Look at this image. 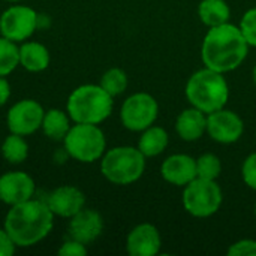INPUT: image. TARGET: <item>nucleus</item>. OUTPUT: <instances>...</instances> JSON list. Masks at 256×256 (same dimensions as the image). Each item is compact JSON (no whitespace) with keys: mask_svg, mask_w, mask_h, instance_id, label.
Returning <instances> with one entry per match:
<instances>
[{"mask_svg":"<svg viewBox=\"0 0 256 256\" xmlns=\"http://www.w3.org/2000/svg\"><path fill=\"white\" fill-rule=\"evenodd\" d=\"M34 180L24 171H8L0 176V201L9 207L34 198Z\"/></svg>","mask_w":256,"mask_h":256,"instance_id":"nucleus-12","label":"nucleus"},{"mask_svg":"<svg viewBox=\"0 0 256 256\" xmlns=\"http://www.w3.org/2000/svg\"><path fill=\"white\" fill-rule=\"evenodd\" d=\"M99 84L105 92H108L112 98H116L128 88V75L120 68H111L102 75Z\"/></svg>","mask_w":256,"mask_h":256,"instance_id":"nucleus-24","label":"nucleus"},{"mask_svg":"<svg viewBox=\"0 0 256 256\" xmlns=\"http://www.w3.org/2000/svg\"><path fill=\"white\" fill-rule=\"evenodd\" d=\"M2 156L12 165H20L28 158V144L22 135L9 134L2 142Z\"/></svg>","mask_w":256,"mask_h":256,"instance_id":"nucleus-22","label":"nucleus"},{"mask_svg":"<svg viewBox=\"0 0 256 256\" xmlns=\"http://www.w3.org/2000/svg\"><path fill=\"white\" fill-rule=\"evenodd\" d=\"M48 48L34 40H24L20 45V66L28 72H42L50 66Z\"/></svg>","mask_w":256,"mask_h":256,"instance_id":"nucleus-18","label":"nucleus"},{"mask_svg":"<svg viewBox=\"0 0 256 256\" xmlns=\"http://www.w3.org/2000/svg\"><path fill=\"white\" fill-rule=\"evenodd\" d=\"M170 136L168 132L160 126H150L142 130L140 141H138V150L146 158H154L165 152L168 147Z\"/></svg>","mask_w":256,"mask_h":256,"instance_id":"nucleus-20","label":"nucleus"},{"mask_svg":"<svg viewBox=\"0 0 256 256\" xmlns=\"http://www.w3.org/2000/svg\"><path fill=\"white\" fill-rule=\"evenodd\" d=\"M70 117L68 111H62L58 108H51L45 111L44 120H42V132L46 138L51 141H63L66 134L70 129Z\"/></svg>","mask_w":256,"mask_h":256,"instance_id":"nucleus-19","label":"nucleus"},{"mask_svg":"<svg viewBox=\"0 0 256 256\" xmlns=\"http://www.w3.org/2000/svg\"><path fill=\"white\" fill-rule=\"evenodd\" d=\"M244 132L242 117L231 110H218L207 114V134L219 144L237 142Z\"/></svg>","mask_w":256,"mask_h":256,"instance_id":"nucleus-11","label":"nucleus"},{"mask_svg":"<svg viewBox=\"0 0 256 256\" xmlns=\"http://www.w3.org/2000/svg\"><path fill=\"white\" fill-rule=\"evenodd\" d=\"M15 243L9 237V234L4 231V228L0 230V256H12L15 254Z\"/></svg>","mask_w":256,"mask_h":256,"instance_id":"nucleus-30","label":"nucleus"},{"mask_svg":"<svg viewBox=\"0 0 256 256\" xmlns=\"http://www.w3.org/2000/svg\"><path fill=\"white\" fill-rule=\"evenodd\" d=\"M45 110L44 106L34 99H22L15 102L8 114H6V124L9 132L18 134L22 136L32 135L40 129L44 120Z\"/></svg>","mask_w":256,"mask_h":256,"instance_id":"nucleus-10","label":"nucleus"},{"mask_svg":"<svg viewBox=\"0 0 256 256\" xmlns=\"http://www.w3.org/2000/svg\"><path fill=\"white\" fill-rule=\"evenodd\" d=\"M146 156L138 147L120 146L104 153L100 172L112 184L128 186L138 182L146 171Z\"/></svg>","mask_w":256,"mask_h":256,"instance_id":"nucleus-5","label":"nucleus"},{"mask_svg":"<svg viewBox=\"0 0 256 256\" xmlns=\"http://www.w3.org/2000/svg\"><path fill=\"white\" fill-rule=\"evenodd\" d=\"M20 66V46L0 34V76L10 75Z\"/></svg>","mask_w":256,"mask_h":256,"instance_id":"nucleus-23","label":"nucleus"},{"mask_svg":"<svg viewBox=\"0 0 256 256\" xmlns=\"http://www.w3.org/2000/svg\"><path fill=\"white\" fill-rule=\"evenodd\" d=\"M159 116V104L148 93H135L129 96L120 108L122 124L132 132H142L154 124Z\"/></svg>","mask_w":256,"mask_h":256,"instance_id":"nucleus-9","label":"nucleus"},{"mask_svg":"<svg viewBox=\"0 0 256 256\" xmlns=\"http://www.w3.org/2000/svg\"><path fill=\"white\" fill-rule=\"evenodd\" d=\"M104 231V219L99 212L93 208H82L75 216L70 218L68 225V234L70 238L81 242L82 244H90L96 242Z\"/></svg>","mask_w":256,"mask_h":256,"instance_id":"nucleus-14","label":"nucleus"},{"mask_svg":"<svg viewBox=\"0 0 256 256\" xmlns=\"http://www.w3.org/2000/svg\"><path fill=\"white\" fill-rule=\"evenodd\" d=\"M160 246V232L152 224L136 225L126 238V250L130 256H154L159 254Z\"/></svg>","mask_w":256,"mask_h":256,"instance_id":"nucleus-15","label":"nucleus"},{"mask_svg":"<svg viewBox=\"0 0 256 256\" xmlns=\"http://www.w3.org/2000/svg\"><path fill=\"white\" fill-rule=\"evenodd\" d=\"M242 176L244 183L256 192V152L249 154L242 166Z\"/></svg>","mask_w":256,"mask_h":256,"instance_id":"nucleus-27","label":"nucleus"},{"mask_svg":"<svg viewBox=\"0 0 256 256\" xmlns=\"http://www.w3.org/2000/svg\"><path fill=\"white\" fill-rule=\"evenodd\" d=\"M252 76H254V81H255L256 84V66L254 68V72H252Z\"/></svg>","mask_w":256,"mask_h":256,"instance_id":"nucleus-32","label":"nucleus"},{"mask_svg":"<svg viewBox=\"0 0 256 256\" xmlns=\"http://www.w3.org/2000/svg\"><path fill=\"white\" fill-rule=\"evenodd\" d=\"M160 174L170 184L184 188L196 178V159L189 154H172L162 162Z\"/></svg>","mask_w":256,"mask_h":256,"instance_id":"nucleus-16","label":"nucleus"},{"mask_svg":"<svg viewBox=\"0 0 256 256\" xmlns=\"http://www.w3.org/2000/svg\"><path fill=\"white\" fill-rule=\"evenodd\" d=\"M58 255L60 256H86L87 255V248L86 244H82L81 242L78 240H74V238H68L62 248L58 249Z\"/></svg>","mask_w":256,"mask_h":256,"instance_id":"nucleus-29","label":"nucleus"},{"mask_svg":"<svg viewBox=\"0 0 256 256\" xmlns=\"http://www.w3.org/2000/svg\"><path fill=\"white\" fill-rule=\"evenodd\" d=\"M176 130L183 141H196L207 132V114L190 106L183 110L176 120Z\"/></svg>","mask_w":256,"mask_h":256,"instance_id":"nucleus-17","label":"nucleus"},{"mask_svg":"<svg viewBox=\"0 0 256 256\" xmlns=\"http://www.w3.org/2000/svg\"><path fill=\"white\" fill-rule=\"evenodd\" d=\"M112 99L100 84H82L69 94L66 111L74 123L100 124L112 112Z\"/></svg>","mask_w":256,"mask_h":256,"instance_id":"nucleus-3","label":"nucleus"},{"mask_svg":"<svg viewBox=\"0 0 256 256\" xmlns=\"http://www.w3.org/2000/svg\"><path fill=\"white\" fill-rule=\"evenodd\" d=\"M39 28V14L26 4H12L0 15V34L15 44L28 40Z\"/></svg>","mask_w":256,"mask_h":256,"instance_id":"nucleus-8","label":"nucleus"},{"mask_svg":"<svg viewBox=\"0 0 256 256\" xmlns=\"http://www.w3.org/2000/svg\"><path fill=\"white\" fill-rule=\"evenodd\" d=\"M184 92L189 104L206 114L225 108L230 98V87L224 74L210 68L192 74Z\"/></svg>","mask_w":256,"mask_h":256,"instance_id":"nucleus-4","label":"nucleus"},{"mask_svg":"<svg viewBox=\"0 0 256 256\" xmlns=\"http://www.w3.org/2000/svg\"><path fill=\"white\" fill-rule=\"evenodd\" d=\"M230 256H256V240L244 238L240 242H236L228 249Z\"/></svg>","mask_w":256,"mask_h":256,"instance_id":"nucleus-28","label":"nucleus"},{"mask_svg":"<svg viewBox=\"0 0 256 256\" xmlns=\"http://www.w3.org/2000/svg\"><path fill=\"white\" fill-rule=\"evenodd\" d=\"M10 98V84L6 76H0V108L9 100Z\"/></svg>","mask_w":256,"mask_h":256,"instance_id":"nucleus-31","label":"nucleus"},{"mask_svg":"<svg viewBox=\"0 0 256 256\" xmlns=\"http://www.w3.org/2000/svg\"><path fill=\"white\" fill-rule=\"evenodd\" d=\"M45 202L54 216L70 219L86 207V195L76 186L64 184L50 192Z\"/></svg>","mask_w":256,"mask_h":256,"instance_id":"nucleus-13","label":"nucleus"},{"mask_svg":"<svg viewBox=\"0 0 256 256\" xmlns=\"http://www.w3.org/2000/svg\"><path fill=\"white\" fill-rule=\"evenodd\" d=\"M4 2H9V3H16V2H20V0H4Z\"/></svg>","mask_w":256,"mask_h":256,"instance_id":"nucleus-33","label":"nucleus"},{"mask_svg":"<svg viewBox=\"0 0 256 256\" xmlns=\"http://www.w3.org/2000/svg\"><path fill=\"white\" fill-rule=\"evenodd\" d=\"M249 44L238 26L225 22L210 27L201 45V58L206 68L220 74L237 69L248 57Z\"/></svg>","mask_w":256,"mask_h":256,"instance_id":"nucleus-2","label":"nucleus"},{"mask_svg":"<svg viewBox=\"0 0 256 256\" xmlns=\"http://www.w3.org/2000/svg\"><path fill=\"white\" fill-rule=\"evenodd\" d=\"M238 27H240L246 42L249 44V46H256V8L249 9L243 15Z\"/></svg>","mask_w":256,"mask_h":256,"instance_id":"nucleus-26","label":"nucleus"},{"mask_svg":"<svg viewBox=\"0 0 256 256\" xmlns=\"http://www.w3.org/2000/svg\"><path fill=\"white\" fill-rule=\"evenodd\" d=\"M64 152L81 164H93L106 152V138L99 124L74 123L63 140Z\"/></svg>","mask_w":256,"mask_h":256,"instance_id":"nucleus-6","label":"nucleus"},{"mask_svg":"<svg viewBox=\"0 0 256 256\" xmlns=\"http://www.w3.org/2000/svg\"><path fill=\"white\" fill-rule=\"evenodd\" d=\"M198 16L208 28L230 21L231 9L225 0H201L198 6Z\"/></svg>","mask_w":256,"mask_h":256,"instance_id":"nucleus-21","label":"nucleus"},{"mask_svg":"<svg viewBox=\"0 0 256 256\" xmlns=\"http://www.w3.org/2000/svg\"><path fill=\"white\" fill-rule=\"evenodd\" d=\"M183 207L194 218H210L219 212L224 195L216 180H206L196 177L183 190Z\"/></svg>","mask_w":256,"mask_h":256,"instance_id":"nucleus-7","label":"nucleus"},{"mask_svg":"<svg viewBox=\"0 0 256 256\" xmlns=\"http://www.w3.org/2000/svg\"><path fill=\"white\" fill-rule=\"evenodd\" d=\"M54 218L45 201L32 198L8 210L3 228L16 248H32L50 236Z\"/></svg>","mask_w":256,"mask_h":256,"instance_id":"nucleus-1","label":"nucleus"},{"mask_svg":"<svg viewBox=\"0 0 256 256\" xmlns=\"http://www.w3.org/2000/svg\"><path fill=\"white\" fill-rule=\"evenodd\" d=\"M255 216H256V204H255Z\"/></svg>","mask_w":256,"mask_h":256,"instance_id":"nucleus-34","label":"nucleus"},{"mask_svg":"<svg viewBox=\"0 0 256 256\" xmlns=\"http://www.w3.org/2000/svg\"><path fill=\"white\" fill-rule=\"evenodd\" d=\"M222 172L220 159L213 153H206L196 159V177L206 180H218Z\"/></svg>","mask_w":256,"mask_h":256,"instance_id":"nucleus-25","label":"nucleus"}]
</instances>
